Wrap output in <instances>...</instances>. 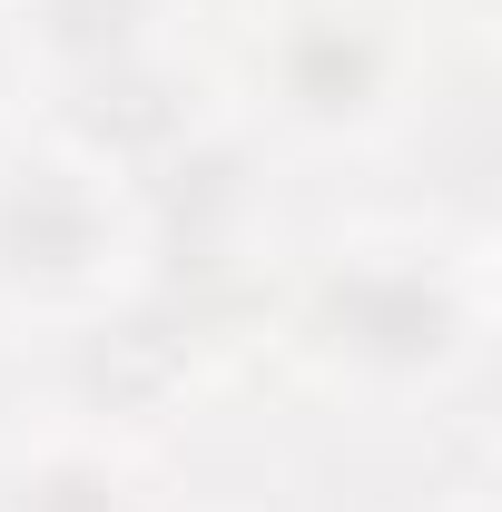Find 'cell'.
I'll use <instances>...</instances> for the list:
<instances>
[{
    "label": "cell",
    "instance_id": "6da1fadb",
    "mask_svg": "<svg viewBox=\"0 0 502 512\" xmlns=\"http://www.w3.org/2000/svg\"><path fill=\"white\" fill-rule=\"evenodd\" d=\"M483 335H493L483 237L355 227L296 286V345L355 394H453L483 365Z\"/></svg>",
    "mask_w": 502,
    "mask_h": 512
},
{
    "label": "cell",
    "instance_id": "7a4b0ae2",
    "mask_svg": "<svg viewBox=\"0 0 502 512\" xmlns=\"http://www.w3.org/2000/svg\"><path fill=\"white\" fill-rule=\"evenodd\" d=\"M434 79V20L394 0H286L256 30V109L306 148H375Z\"/></svg>",
    "mask_w": 502,
    "mask_h": 512
},
{
    "label": "cell",
    "instance_id": "3957f363",
    "mask_svg": "<svg viewBox=\"0 0 502 512\" xmlns=\"http://www.w3.org/2000/svg\"><path fill=\"white\" fill-rule=\"evenodd\" d=\"M138 256H148V237H138L128 178L79 158L69 138L20 148L0 168V286L50 296V306H99V296H119Z\"/></svg>",
    "mask_w": 502,
    "mask_h": 512
},
{
    "label": "cell",
    "instance_id": "277c9868",
    "mask_svg": "<svg viewBox=\"0 0 502 512\" xmlns=\"http://www.w3.org/2000/svg\"><path fill=\"white\" fill-rule=\"evenodd\" d=\"M138 50H168V0H10V60L60 69L69 89Z\"/></svg>",
    "mask_w": 502,
    "mask_h": 512
},
{
    "label": "cell",
    "instance_id": "5b68a950",
    "mask_svg": "<svg viewBox=\"0 0 502 512\" xmlns=\"http://www.w3.org/2000/svg\"><path fill=\"white\" fill-rule=\"evenodd\" d=\"M0 512H138V473H128L109 444H40L10 463L0 483Z\"/></svg>",
    "mask_w": 502,
    "mask_h": 512
},
{
    "label": "cell",
    "instance_id": "8992f818",
    "mask_svg": "<svg viewBox=\"0 0 502 512\" xmlns=\"http://www.w3.org/2000/svg\"><path fill=\"white\" fill-rule=\"evenodd\" d=\"M493 10L502 0H424V20H453V30H473V40H493Z\"/></svg>",
    "mask_w": 502,
    "mask_h": 512
},
{
    "label": "cell",
    "instance_id": "52a82bcc",
    "mask_svg": "<svg viewBox=\"0 0 502 512\" xmlns=\"http://www.w3.org/2000/svg\"><path fill=\"white\" fill-rule=\"evenodd\" d=\"M424 512H493V493H483V483H453V493H434Z\"/></svg>",
    "mask_w": 502,
    "mask_h": 512
},
{
    "label": "cell",
    "instance_id": "ba28073f",
    "mask_svg": "<svg viewBox=\"0 0 502 512\" xmlns=\"http://www.w3.org/2000/svg\"><path fill=\"white\" fill-rule=\"evenodd\" d=\"M0 69H10V0H0Z\"/></svg>",
    "mask_w": 502,
    "mask_h": 512
}]
</instances>
